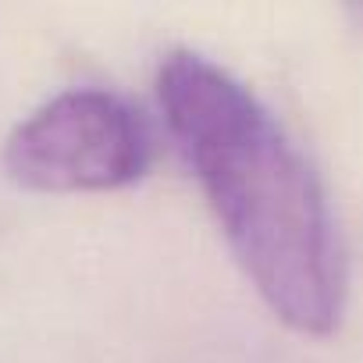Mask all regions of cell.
Here are the masks:
<instances>
[{
  "instance_id": "1",
  "label": "cell",
  "mask_w": 363,
  "mask_h": 363,
  "mask_svg": "<svg viewBox=\"0 0 363 363\" xmlns=\"http://www.w3.org/2000/svg\"><path fill=\"white\" fill-rule=\"evenodd\" d=\"M164 118L264 303L303 335L342 313V257L324 193L271 111L214 61L178 50L157 75Z\"/></svg>"
},
{
  "instance_id": "2",
  "label": "cell",
  "mask_w": 363,
  "mask_h": 363,
  "mask_svg": "<svg viewBox=\"0 0 363 363\" xmlns=\"http://www.w3.org/2000/svg\"><path fill=\"white\" fill-rule=\"evenodd\" d=\"M150 160L143 118L114 93L72 89L29 114L4 143V171L36 193H107Z\"/></svg>"
}]
</instances>
